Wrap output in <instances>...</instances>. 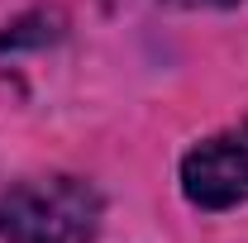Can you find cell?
<instances>
[{
  "mask_svg": "<svg viewBox=\"0 0 248 243\" xmlns=\"http://www.w3.org/2000/svg\"><path fill=\"white\" fill-rule=\"evenodd\" d=\"M177 5H234V0H177Z\"/></svg>",
  "mask_w": 248,
  "mask_h": 243,
  "instance_id": "3",
  "label": "cell"
},
{
  "mask_svg": "<svg viewBox=\"0 0 248 243\" xmlns=\"http://www.w3.org/2000/svg\"><path fill=\"white\" fill-rule=\"evenodd\" d=\"M182 191L201 210H229L248 200V124L196 143L182 162Z\"/></svg>",
  "mask_w": 248,
  "mask_h": 243,
  "instance_id": "2",
  "label": "cell"
},
{
  "mask_svg": "<svg viewBox=\"0 0 248 243\" xmlns=\"http://www.w3.org/2000/svg\"><path fill=\"white\" fill-rule=\"evenodd\" d=\"M100 229V196L77 177H38L0 191L5 243H91Z\"/></svg>",
  "mask_w": 248,
  "mask_h": 243,
  "instance_id": "1",
  "label": "cell"
}]
</instances>
